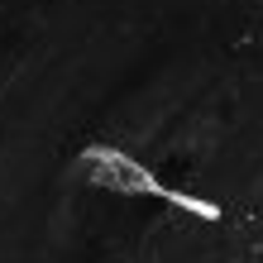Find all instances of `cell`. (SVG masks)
<instances>
[{
	"instance_id": "6da1fadb",
	"label": "cell",
	"mask_w": 263,
	"mask_h": 263,
	"mask_svg": "<svg viewBox=\"0 0 263 263\" xmlns=\"http://www.w3.org/2000/svg\"><path fill=\"white\" fill-rule=\"evenodd\" d=\"M77 173H82L91 187H101V192H115V196H153V201H167L173 211L196 215V220H215V206H211V201L187 196V192L158 182V173H153L148 163H139L134 153H125V148H110V144L86 148L82 158H77Z\"/></svg>"
}]
</instances>
